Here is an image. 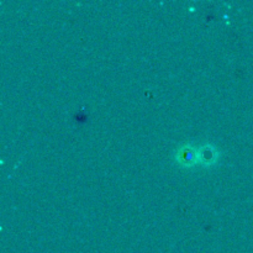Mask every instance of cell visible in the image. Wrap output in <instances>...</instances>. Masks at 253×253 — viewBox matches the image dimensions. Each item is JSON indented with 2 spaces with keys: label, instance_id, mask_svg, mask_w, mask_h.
I'll list each match as a JSON object with an SVG mask.
<instances>
[{
  "label": "cell",
  "instance_id": "cell-1",
  "mask_svg": "<svg viewBox=\"0 0 253 253\" xmlns=\"http://www.w3.org/2000/svg\"><path fill=\"white\" fill-rule=\"evenodd\" d=\"M178 160H179L183 165H192L195 161L199 160V157H198V152H194L192 148L187 147L180 150L179 155H178Z\"/></svg>",
  "mask_w": 253,
  "mask_h": 253
}]
</instances>
